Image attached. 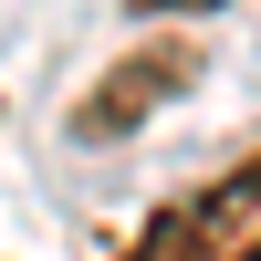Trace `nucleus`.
<instances>
[{
	"mask_svg": "<svg viewBox=\"0 0 261 261\" xmlns=\"http://www.w3.org/2000/svg\"><path fill=\"white\" fill-rule=\"evenodd\" d=\"M188 84H199V42H136V53L125 63H105L94 73V94L73 105V136H136L146 115H157V105H178Z\"/></svg>",
	"mask_w": 261,
	"mask_h": 261,
	"instance_id": "obj_1",
	"label": "nucleus"
},
{
	"mask_svg": "<svg viewBox=\"0 0 261 261\" xmlns=\"http://www.w3.org/2000/svg\"><path fill=\"white\" fill-rule=\"evenodd\" d=\"M178 230L199 261H261V146L241 167H220L199 199H178Z\"/></svg>",
	"mask_w": 261,
	"mask_h": 261,
	"instance_id": "obj_2",
	"label": "nucleus"
},
{
	"mask_svg": "<svg viewBox=\"0 0 261 261\" xmlns=\"http://www.w3.org/2000/svg\"><path fill=\"white\" fill-rule=\"evenodd\" d=\"M115 261H199V251H188V230H178V209H157V220H136V241H125Z\"/></svg>",
	"mask_w": 261,
	"mask_h": 261,
	"instance_id": "obj_3",
	"label": "nucleus"
},
{
	"mask_svg": "<svg viewBox=\"0 0 261 261\" xmlns=\"http://www.w3.org/2000/svg\"><path fill=\"white\" fill-rule=\"evenodd\" d=\"M125 11H146V21H167V11H220V0H125Z\"/></svg>",
	"mask_w": 261,
	"mask_h": 261,
	"instance_id": "obj_4",
	"label": "nucleus"
}]
</instances>
